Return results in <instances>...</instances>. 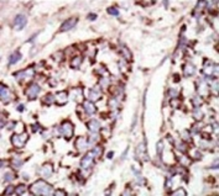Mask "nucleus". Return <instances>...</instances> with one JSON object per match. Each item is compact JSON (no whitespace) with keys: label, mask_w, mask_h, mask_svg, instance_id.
I'll return each mask as SVG.
<instances>
[{"label":"nucleus","mask_w":219,"mask_h":196,"mask_svg":"<svg viewBox=\"0 0 219 196\" xmlns=\"http://www.w3.org/2000/svg\"><path fill=\"white\" fill-rule=\"evenodd\" d=\"M75 22H77V20H75V19H72V21H71V20L66 21V22L63 23V25H62L61 30H62V31H67V30H68L70 27H73V26L75 25Z\"/></svg>","instance_id":"f257e3e1"}]
</instances>
